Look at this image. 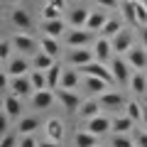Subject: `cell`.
<instances>
[{
	"instance_id": "3",
	"label": "cell",
	"mask_w": 147,
	"mask_h": 147,
	"mask_svg": "<svg viewBox=\"0 0 147 147\" xmlns=\"http://www.w3.org/2000/svg\"><path fill=\"white\" fill-rule=\"evenodd\" d=\"M110 71H113V76H115V81L118 84H123V86H130V61L127 59H120V57H115L113 59V64H110Z\"/></svg>"
},
{
	"instance_id": "23",
	"label": "cell",
	"mask_w": 147,
	"mask_h": 147,
	"mask_svg": "<svg viewBox=\"0 0 147 147\" xmlns=\"http://www.w3.org/2000/svg\"><path fill=\"white\" fill-rule=\"evenodd\" d=\"M100 108H103V105H100V100H86V103H81L79 115L86 118V120H91V118L98 115V110H100Z\"/></svg>"
},
{
	"instance_id": "17",
	"label": "cell",
	"mask_w": 147,
	"mask_h": 147,
	"mask_svg": "<svg viewBox=\"0 0 147 147\" xmlns=\"http://www.w3.org/2000/svg\"><path fill=\"white\" fill-rule=\"evenodd\" d=\"M74 145L76 147H98V135H93L91 130H81L74 137Z\"/></svg>"
},
{
	"instance_id": "7",
	"label": "cell",
	"mask_w": 147,
	"mask_h": 147,
	"mask_svg": "<svg viewBox=\"0 0 147 147\" xmlns=\"http://www.w3.org/2000/svg\"><path fill=\"white\" fill-rule=\"evenodd\" d=\"M93 49H84V47H71L69 52V64L71 66H84V64L93 61Z\"/></svg>"
},
{
	"instance_id": "14",
	"label": "cell",
	"mask_w": 147,
	"mask_h": 147,
	"mask_svg": "<svg viewBox=\"0 0 147 147\" xmlns=\"http://www.w3.org/2000/svg\"><path fill=\"white\" fill-rule=\"evenodd\" d=\"M108 22V17H105V10H91V15H88V22H86V30H91V32H98V30H103V25Z\"/></svg>"
},
{
	"instance_id": "37",
	"label": "cell",
	"mask_w": 147,
	"mask_h": 147,
	"mask_svg": "<svg viewBox=\"0 0 147 147\" xmlns=\"http://www.w3.org/2000/svg\"><path fill=\"white\" fill-rule=\"evenodd\" d=\"M110 147H135V140H130L127 135H115Z\"/></svg>"
},
{
	"instance_id": "38",
	"label": "cell",
	"mask_w": 147,
	"mask_h": 147,
	"mask_svg": "<svg viewBox=\"0 0 147 147\" xmlns=\"http://www.w3.org/2000/svg\"><path fill=\"white\" fill-rule=\"evenodd\" d=\"M10 49H12V42L10 39H3V42H0V59H3V61H10Z\"/></svg>"
},
{
	"instance_id": "44",
	"label": "cell",
	"mask_w": 147,
	"mask_h": 147,
	"mask_svg": "<svg viewBox=\"0 0 147 147\" xmlns=\"http://www.w3.org/2000/svg\"><path fill=\"white\" fill-rule=\"evenodd\" d=\"M39 147H61V142H57V140H47V142H42Z\"/></svg>"
},
{
	"instance_id": "47",
	"label": "cell",
	"mask_w": 147,
	"mask_h": 147,
	"mask_svg": "<svg viewBox=\"0 0 147 147\" xmlns=\"http://www.w3.org/2000/svg\"><path fill=\"white\" fill-rule=\"evenodd\" d=\"M145 5H147V0H145Z\"/></svg>"
},
{
	"instance_id": "32",
	"label": "cell",
	"mask_w": 147,
	"mask_h": 147,
	"mask_svg": "<svg viewBox=\"0 0 147 147\" xmlns=\"http://www.w3.org/2000/svg\"><path fill=\"white\" fill-rule=\"evenodd\" d=\"M30 79H32V84H34V88H49L47 71H44V69H34V71L30 74Z\"/></svg>"
},
{
	"instance_id": "8",
	"label": "cell",
	"mask_w": 147,
	"mask_h": 147,
	"mask_svg": "<svg viewBox=\"0 0 147 147\" xmlns=\"http://www.w3.org/2000/svg\"><path fill=\"white\" fill-rule=\"evenodd\" d=\"M54 91L52 88H37L34 93H32V105L34 108H39V110H44V108H49V105L54 103Z\"/></svg>"
},
{
	"instance_id": "34",
	"label": "cell",
	"mask_w": 147,
	"mask_h": 147,
	"mask_svg": "<svg viewBox=\"0 0 147 147\" xmlns=\"http://www.w3.org/2000/svg\"><path fill=\"white\" fill-rule=\"evenodd\" d=\"M123 12H125V17H127V22H130V25H140V22H137V12H135V0H125V3H123Z\"/></svg>"
},
{
	"instance_id": "13",
	"label": "cell",
	"mask_w": 147,
	"mask_h": 147,
	"mask_svg": "<svg viewBox=\"0 0 147 147\" xmlns=\"http://www.w3.org/2000/svg\"><path fill=\"white\" fill-rule=\"evenodd\" d=\"M98 100H100L103 108H120V105L125 103L118 91H103V93H98Z\"/></svg>"
},
{
	"instance_id": "24",
	"label": "cell",
	"mask_w": 147,
	"mask_h": 147,
	"mask_svg": "<svg viewBox=\"0 0 147 147\" xmlns=\"http://www.w3.org/2000/svg\"><path fill=\"white\" fill-rule=\"evenodd\" d=\"M132 118L130 115H123V118H115V120H113V132H115V135H127V132L132 130Z\"/></svg>"
},
{
	"instance_id": "12",
	"label": "cell",
	"mask_w": 147,
	"mask_h": 147,
	"mask_svg": "<svg viewBox=\"0 0 147 147\" xmlns=\"http://www.w3.org/2000/svg\"><path fill=\"white\" fill-rule=\"evenodd\" d=\"M20 100H22V98H20V96H15V93H7L5 100H3V110L10 115V120L20 115V110H22V103H20Z\"/></svg>"
},
{
	"instance_id": "11",
	"label": "cell",
	"mask_w": 147,
	"mask_h": 147,
	"mask_svg": "<svg viewBox=\"0 0 147 147\" xmlns=\"http://www.w3.org/2000/svg\"><path fill=\"white\" fill-rule=\"evenodd\" d=\"M42 30H44V34H49V37H61L64 32H66V22L59 17V20H42Z\"/></svg>"
},
{
	"instance_id": "4",
	"label": "cell",
	"mask_w": 147,
	"mask_h": 147,
	"mask_svg": "<svg viewBox=\"0 0 147 147\" xmlns=\"http://www.w3.org/2000/svg\"><path fill=\"white\" fill-rule=\"evenodd\" d=\"M54 93H57L59 103H61L64 108L69 110V113H74V110H79V108H81V98H79V93H74L71 88H61V86H59Z\"/></svg>"
},
{
	"instance_id": "33",
	"label": "cell",
	"mask_w": 147,
	"mask_h": 147,
	"mask_svg": "<svg viewBox=\"0 0 147 147\" xmlns=\"http://www.w3.org/2000/svg\"><path fill=\"white\" fill-rule=\"evenodd\" d=\"M17 127H20V135H32V132L39 127V120H37V118H22Z\"/></svg>"
},
{
	"instance_id": "41",
	"label": "cell",
	"mask_w": 147,
	"mask_h": 147,
	"mask_svg": "<svg viewBox=\"0 0 147 147\" xmlns=\"http://www.w3.org/2000/svg\"><path fill=\"white\" fill-rule=\"evenodd\" d=\"M15 135H3V140H0V147H15Z\"/></svg>"
},
{
	"instance_id": "45",
	"label": "cell",
	"mask_w": 147,
	"mask_h": 147,
	"mask_svg": "<svg viewBox=\"0 0 147 147\" xmlns=\"http://www.w3.org/2000/svg\"><path fill=\"white\" fill-rule=\"evenodd\" d=\"M142 42H145V49H147V25L142 27Z\"/></svg>"
},
{
	"instance_id": "15",
	"label": "cell",
	"mask_w": 147,
	"mask_h": 147,
	"mask_svg": "<svg viewBox=\"0 0 147 147\" xmlns=\"http://www.w3.org/2000/svg\"><path fill=\"white\" fill-rule=\"evenodd\" d=\"M27 69H30V64L22 57H15V59H10V61L5 64V74H10V76H25Z\"/></svg>"
},
{
	"instance_id": "46",
	"label": "cell",
	"mask_w": 147,
	"mask_h": 147,
	"mask_svg": "<svg viewBox=\"0 0 147 147\" xmlns=\"http://www.w3.org/2000/svg\"><path fill=\"white\" fill-rule=\"evenodd\" d=\"M145 125H147V105H145Z\"/></svg>"
},
{
	"instance_id": "29",
	"label": "cell",
	"mask_w": 147,
	"mask_h": 147,
	"mask_svg": "<svg viewBox=\"0 0 147 147\" xmlns=\"http://www.w3.org/2000/svg\"><path fill=\"white\" fill-rule=\"evenodd\" d=\"M52 66H54V57L52 54H47L44 49L34 54V69H44V71H47V69H52Z\"/></svg>"
},
{
	"instance_id": "16",
	"label": "cell",
	"mask_w": 147,
	"mask_h": 147,
	"mask_svg": "<svg viewBox=\"0 0 147 147\" xmlns=\"http://www.w3.org/2000/svg\"><path fill=\"white\" fill-rule=\"evenodd\" d=\"M127 61H130V66H135V69H145L147 66V49L132 47L130 52H127Z\"/></svg>"
},
{
	"instance_id": "6",
	"label": "cell",
	"mask_w": 147,
	"mask_h": 147,
	"mask_svg": "<svg viewBox=\"0 0 147 147\" xmlns=\"http://www.w3.org/2000/svg\"><path fill=\"white\" fill-rule=\"evenodd\" d=\"M110 42H113V52L115 54H127L132 49V32L130 30H120Z\"/></svg>"
},
{
	"instance_id": "22",
	"label": "cell",
	"mask_w": 147,
	"mask_h": 147,
	"mask_svg": "<svg viewBox=\"0 0 147 147\" xmlns=\"http://www.w3.org/2000/svg\"><path fill=\"white\" fill-rule=\"evenodd\" d=\"M130 88L135 91L137 96L147 93V76H145V74L140 71V69H137V71H135V74H132V76H130Z\"/></svg>"
},
{
	"instance_id": "31",
	"label": "cell",
	"mask_w": 147,
	"mask_h": 147,
	"mask_svg": "<svg viewBox=\"0 0 147 147\" xmlns=\"http://www.w3.org/2000/svg\"><path fill=\"white\" fill-rule=\"evenodd\" d=\"M125 115H130L132 120H145V105H137V100H130V103H125Z\"/></svg>"
},
{
	"instance_id": "10",
	"label": "cell",
	"mask_w": 147,
	"mask_h": 147,
	"mask_svg": "<svg viewBox=\"0 0 147 147\" xmlns=\"http://www.w3.org/2000/svg\"><path fill=\"white\" fill-rule=\"evenodd\" d=\"M86 130H91L93 135H98V137H100V135H105L108 130H113V123H110L105 115H96V118H91V120H88Z\"/></svg>"
},
{
	"instance_id": "2",
	"label": "cell",
	"mask_w": 147,
	"mask_h": 147,
	"mask_svg": "<svg viewBox=\"0 0 147 147\" xmlns=\"http://www.w3.org/2000/svg\"><path fill=\"white\" fill-rule=\"evenodd\" d=\"M7 88H10V93L20 96V98H27V96H32L34 84H32V79H27V76H10Z\"/></svg>"
},
{
	"instance_id": "43",
	"label": "cell",
	"mask_w": 147,
	"mask_h": 147,
	"mask_svg": "<svg viewBox=\"0 0 147 147\" xmlns=\"http://www.w3.org/2000/svg\"><path fill=\"white\" fill-rule=\"evenodd\" d=\"M49 5H54V7H59V10H64L66 7V0H47Z\"/></svg>"
},
{
	"instance_id": "39",
	"label": "cell",
	"mask_w": 147,
	"mask_h": 147,
	"mask_svg": "<svg viewBox=\"0 0 147 147\" xmlns=\"http://www.w3.org/2000/svg\"><path fill=\"white\" fill-rule=\"evenodd\" d=\"M135 147H147V132L135 130Z\"/></svg>"
},
{
	"instance_id": "1",
	"label": "cell",
	"mask_w": 147,
	"mask_h": 147,
	"mask_svg": "<svg viewBox=\"0 0 147 147\" xmlns=\"http://www.w3.org/2000/svg\"><path fill=\"white\" fill-rule=\"evenodd\" d=\"M76 69H79V74H84V76H98V79H105L108 84H113V81H115L113 71H110L103 61H98V59H93V61L84 64V66H76Z\"/></svg>"
},
{
	"instance_id": "9",
	"label": "cell",
	"mask_w": 147,
	"mask_h": 147,
	"mask_svg": "<svg viewBox=\"0 0 147 147\" xmlns=\"http://www.w3.org/2000/svg\"><path fill=\"white\" fill-rule=\"evenodd\" d=\"M110 54H113V42H110L108 37H98L96 44H93V57L98 61H108Z\"/></svg>"
},
{
	"instance_id": "19",
	"label": "cell",
	"mask_w": 147,
	"mask_h": 147,
	"mask_svg": "<svg viewBox=\"0 0 147 147\" xmlns=\"http://www.w3.org/2000/svg\"><path fill=\"white\" fill-rule=\"evenodd\" d=\"M88 15H91V10H86V7H76V10H71V15H69V27H86Z\"/></svg>"
},
{
	"instance_id": "20",
	"label": "cell",
	"mask_w": 147,
	"mask_h": 147,
	"mask_svg": "<svg viewBox=\"0 0 147 147\" xmlns=\"http://www.w3.org/2000/svg\"><path fill=\"white\" fill-rule=\"evenodd\" d=\"M47 137L49 140H57V142H61V137H64V123L61 120H57V118H52V120H47Z\"/></svg>"
},
{
	"instance_id": "40",
	"label": "cell",
	"mask_w": 147,
	"mask_h": 147,
	"mask_svg": "<svg viewBox=\"0 0 147 147\" xmlns=\"http://www.w3.org/2000/svg\"><path fill=\"white\" fill-rule=\"evenodd\" d=\"M20 147H39L34 142V137L32 135H22V140H20Z\"/></svg>"
},
{
	"instance_id": "18",
	"label": "cell",
	"mask_w": 147,
	"mask_h": 147,
	"mask_svg": "<svg viewBox=\"0 0 147 147\" xmlns=\"http://www.w3.org/2000/svg\"><path fill=\"white\" fill-rule=\"evenodd\" d=\"M12 44H15L20 52H34L37 49V42L32 39L30 34H22V32H17V34L12 37Z\"/></svg>"
},
{
	"instance_id": "5",
	"label": "cell",
	"mask_w": 147,
	"mask_h": 147,
	"mask_svg": "<svg viewBox=\"0 0 147 147\" xmlns=\"http://www.w3.org/2000/svg\"><path fill=\"white\" fill-rule=\"evenodd\" d=\"M88 42H91V30H86V27H71L66 32L69 47H86Z\"/></svg>"
},
{
	"instance_id": "30",
	"label": "cell",
	"mask_w": 147,
	"mask_h": 147,
	"mask_svg": "<svg viewBox=\"0 0 147 147\" xmlns=\"http://www.w3.org/2000/svg\"><path fill=\"white\" fill-rule=\"evenodd\" d=\"M42 49H44L47 54H52L54 59H59V39H57V37L44 34V37H42Z\"/></svg>"
},
{
	"instance_id": "21",
	"label": "cell",
	"mask_w": 147,
	"mask_h": 147,
	"mask_svg": "<svg viewBox=\"0 0 147 147\" xmlns=\"http://www.w3.org/2000/svg\"><path fill=\"white\" fill-rule=\"evenodd\" d=\"M61 88H76L79 86V69L74 66V69H64V74H61Z\"/></svg>"
},
{
	"instance_id": "36",
	"label": "cell",
	"mask_w": 147,
	"mask_h": 147,
	"mask_svg": "<svg viewBox=\"0 0 147 147\" xmlns=\"http://www.w3.org/2000/svg\"><path fill=\"white\" fill-rule=\"evenodd\" d=\"M42 17H44V20H59V17H61V10L47 3V5H44V10H42Z\"/></svg>"
},
{
	"instance_id": "35",
	"label": "cell",
	"mask_w": 147,
	"mask_h": 147,
	"mask_svg": "<svg viewBox=\"0 0 147 147\" xmlns=\"http://www.w3.org/2000/svg\"><path fill=\"white\" fill-rule=\"evenodd\" d=\"M135 12H137V22L145 27L147 25V5H145V0H135Z\"/></svg>"
},
{
	"instance_id": "27",
	"label": "cell",
	"mask_w": 147,
	"mask_h": 147,
	"mask_svg": "<svg viewBox=\"0 0 147 147\" xmlns=\"http://www.w3.org/2000/svg\"><path fill=\"white\" fill-rule=\"evenodd\" d=\"M61 69H59V64H54L52 69H47V84H49V88L52 91H57L59 88V84H61Z\"/></svg>"
},
{
	"instance_id": "28",
	"label": "cell",
	"mask_w": 147,
	"mask_h": 147,
	"mask_svg": "<svg viewBox=\"0 0 147 147\" xmlns=\"http://www.w3.org/2000/svg\"><path fill=\"white\" fill-rule=\"evenodd\" d=\"M108 86H110V84H108L105 79H98V76H86V88L93 91V93H103Z\"/></svg>"
},
{
	"instance_id": "26",
	"label": "cell",
	"mask_w": 147,
	"mask_h": 147,
	"mask_svg": "<svg viewBox=\"0 0 147 147\" xmlns=\"http://www.w3.org/2000/svg\"><path fill=\"white\" fill-rule=\"evenodd\" d=\"M120 30H123V22L118 20V17H110V20L103 25V30H100V37H108V39H113V37H115Z\"/></svg>"
},
{
	"instance_id": "48",
	"label": "cell",
	"mask_w": 147,
	"mask_h": 147,
	"mask_svg": "<svg viewBox=\"0 0 147 147\" xmlns=\"http://www.w3.org/2000/svg\"><path fill=\"white\" fill-rule=\"evenodd\" d=\"M123 3H125V0H123Z\"/></svg>"
},
{
	"instance_id": "42",
	"label": "cell",
	"mask_w": 147,
	"mask_h": 147,
	"mask_svg": "<svg viewBox=\"0 0 147 147\" xmlns=\"http://www.w3.org/2000/svg\"><path fill=\"white\" fill-rule=\"evenodd\" d=\"M100 7H105V10H113V7H118V0H96Z\"/></svg>"
},
{
	"instance_id": "25",
	"label": "cell",
	"mask_w": 147,
	"mask_h": 147,
	"mask_svg": "<svg viewBox=\"0 0 147 147\" xmlns=\"http://www.w3.org/2000/svg\"><path fill=\"white\" fill-rule=\"evenodd\" d=\"M10 20H12V25L15 27H20V30H30V25H32V20H30V15H27V10H12V15H10Z\"/></svg>"
}]
</instances>
